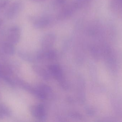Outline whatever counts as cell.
Here are the masks:
<instances>
[{
    "instance_id": "7",
    "label": "cell",
    "mask_w": 122,
    "mask_h": 122,
    "mask_svg": "<svg viewBox=\"0 0 122 122\" xmlns=\"http://www.w3.org/2000/svg\"><path fill=\"white\" fill-rule=\"evenodd\" d=\"M2 23H3V20L1 19H0V27L2 25Z\"/></svg>"
},
{
    "instance_id": "2",
    "label": "cell",
    "mask_w": 122,
    "mask_h": 122,
    "mask_svg": "<svg viewBox=\"0 0 122 122\" xmlns=\"http://www.w3.org/2000/svg\"><path fill=\"white\" fill-rule=\"evenodd\" d=\"M31 111L33 115L35 117H41L44 115V109L43 107L41 106L33 107Z\"/></svg>"
},
{
    "instance_id": "4",
    "label": "cell",
    "mask_w": 122,
    "mask_h": 122,
    "mask_svg": "<svg viewBox=\"0 0 122 122\" xmlns=\"http://www.w3.org/2000/svg\"><path fill=\"white\" fill-rule=\"evenodd\" d=\"M8 111L5 107L0 105V117H3L4 115L7 114Z\"/></svg>"
},
{
    "instance_id": "3",
    "label": "cell",
    "mask_w": 122,
    "mask_h": 122,
    "mask_svg": "<svg viewBox=\"0 0 122 122\" xmlns=\"http://www.w3.org/2000/svg\"><path fill=\"white\" fill-rule=\"evenodd\" d=\"M3 49L4 52L9 55H12L14 53V48L13 44L11 43H5L4 45Z\"/></svg>"
},
{
    "instance_id": "5",
    "label": "cell",
    "mask_w": 122,
    "mask_h": 122,
    "mask_svg": "<svg viewBox=\"0 0 122 122\" xmlns=\"http://www.w3.org/2000/svg\"><path fill=\"white\" fill-rule=\"evenodd\" d=\"M9 2V0H0V9L4 8Z\"/></svg>"
},
{
    "instance_id": "6",
    "label": "cell",
    "mask_w": 122,
    "mask_h": 122,
    "mask_svg": "<svg viewBox=\"0 0 122 122\" xmlns=\"http://www.w3.org/2000/svg\"><path fill=\"white\" fill-rule=\"evenodd\" d=\"M58 3H59L60 4H62L63 3H64L65 0H56Z\"/></svg>"
},
{
    "instance_id": "1",
    "label": "cell",
    "mask_w": 122,
    "mask_h": 122,
    "mask_svg": "<svg viewBox=\"0 0 122 122\" xmlns=\"http://www.w3.org/2000/svg\"><path fill=\"white\" fill-rule=\"evenodd\" d=\"M20 29L18 27L14 26L9 29L8 41L12 44L16 43L19 41L20 37Z\"/></svg>"
}]
</instances>
